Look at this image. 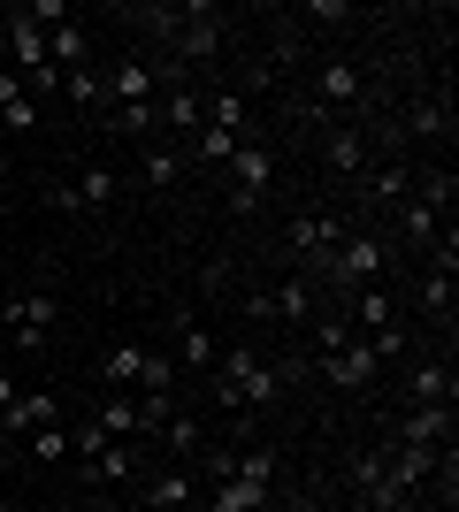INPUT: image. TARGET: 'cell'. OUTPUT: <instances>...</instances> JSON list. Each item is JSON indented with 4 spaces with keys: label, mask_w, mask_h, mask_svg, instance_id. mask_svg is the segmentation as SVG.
I'll use <instances>...</instances> for the list:
<instances>
[{
    "label": "cell",
    "mask_w": 459,
    "mask_h": 512,
    "mask_svg": "<svg viewBox=\"0 0 459 512\" xmlns=\"http://www.w3.org/2000/svg\"><path fill=\"white\" fill-rule=\"evenodd\" d=\"M215 398L230 413H261L284 398V367L261 360L253 344H230V352H215Z\"/></svg>",
    "instance_id": "cell-1"
},
{
    "label": "cell",
    "mask_w": 459,
    "mask_h": 512,
    "mask_svg": "<svg viewBox=\"0 0 459 512\" xmlns=\"http://www.w3.org/2000/svg\"><path fill=\"white\" fill-rule=\"evenodd\" d=\"M368 283H383V237L345 230V245L314 268V291H322V299H352V291H368Z\"/></svg>",
    "instance_id": "cell-2"
},
{
    "label": "cell",
    "mask_w": 459,
    "mask_h": 512,
    "mask_svg": "<svg viewBox=\"0 0 459 512\" xmlns=\"http://www.w3.org/2000/svg\"><path fill=\"white\" fill-rule=\"evenodd\" d=\"M314 299H322V291H314V276H306V268H284V283H276V291H253V299H245V314H253V321H291V329H306V321H314Z\"/></svg>",
    "instance_id": "cell-3"
},
{
    "label": "cell",
    "mask_w": 459,
    "mask_h": 512,
    "mask_svg": "<svg viewBox=\"0 0 459 512\" xmlns=\"http://www.w3.org/2000/svg\"><path fill=\"white\" fill-rule=\"evenodd\" d=\"M345 230H352L345 214H337V207H322V214H299V222L284 230V245H291V260H299L306 276H314V268H322V260L337 253V245H345Z\"/></svg>",
    "instance_id": "cell-4"
},
{
    "label": "cell",
    "mask_w": 459,
    "mask_h": 512,
    "mask_svg": "<svg viewBox=\"0 0 459 512\" xmlns=\"http://www.w3.org/2000/svg\"><path fill=\"white\" fill-rule=\"evenodd\" d=\"M268 184H276V153H268L261 138H245V146L230 153V214H253Z\"/></svg>",
    "instance_id": "cell-5"
},
{
    "label": "cell",
    "mask_w": 459,
    "mask_h": 512,
    "mask_svg": "<svg viewBox=\"0 0 459 512\" xmlns=\"http://www.w3.org/2000/svg\"><path fill=\"white\" fill-rule=\"evenodd\" d=\"M352 184H360L368 207H406L414 199V161L406 153H368V169L352 176Z\"/></svg>",
    "instance_id": "cell-6"
},
{
    "label": "cell",
    "mask_w": 459,
    "mask_h": 512,
    "mask_svg": "<svg viewBox=\"0 0 459 512\" xmlns=\"http://www.w3.org/2000/svg\"><path fill=\"white\" fill-rule=\"evenodd\" d=\"M215 46H222V8L215 0L176 8V54H184V62H215Z\"/></svg>",
    "instance_id": "cell-7"
},
{
    "label": "cell",
    "mask_w": 459,
    "mask_h": 512,
    "mask_svg": "<svg viewBox=\"0 0 459 512\" xmlns=\"http://www.w3.org/2000/svg\"><path fill=\"white\" fill-rule=\"evenodd\" d=\"M398 406H452V352H421L398 383Z\"/></svg>",
    "instance_id": "cell-8"
},
{
    "label": "cell",
    "mask_w": 459,
    "mask_h": 512,
    "mask_svg": "<svg viewBox=\"0 0 459 512\" xmlns=\"http://www.w3.org/2000/svg\"><path fill=\"white\" fill-rule=\"evenodd\" d=\"M314 367H322V383H329V390H368L375 375H383V352H375L368 337H352L345 352H329V360H314Z\"/></svg>",
    "instance_id": "cell-9"
},
{
    "label": "cell",
    "mask_w": 459,
    "mask_h": 512,
    "mask_svg": "<svg viewBox=\"0 0 459 512\" xmlns=\"http://www.w3.org/2000/svg\"><path fill=\"white\" fill-rule=\"evenodd\" d=\"M368 123H345V115H329V123H322V161H329V169H337V176H360V169H368Z\"/></svg>",
    "instance_id": "cell-10"
},
{
    "label": "cell",
    "mask_w": 459,
    "mask_h": 512,
    "mask_svg": "<svg viewBox=\"0 0 459 512\" xmlns=\"http://www.w3.org/2000/svg\"><path fill=\"white\" fill-rule=\"evenodd\" d=\"M54 321H62V299H54V291H23V299H8V329H16L23 352H39Z\"/></svg>",
    "instance_id": "cell-11"
},
{
    "label": "cell",
    "mask_w": 459,
    "mask_h": 512,
    "mask_svg": "<svg viewBox=\"0 0 459 512\" xmlns=\"http://www.w3.org/2000/svg\"><path fill=\"white\" fill-rule=\"evenodd\" d=\"M360 100H368L360 62H322V69H314V107H322V123L337 115V107H360Z\"/></svg>",
    "instance_id": "cell-12"
},
{
    "label": "cell",
    "mask_w": 459,
    "mask_h": 512,
    "mask_svg": "<svg viewBox=\"0 0 459 512\" xmlns=\"http://www.w3.org/2000/svg\"><path fill=\"white\" fill-rule=\"evenodd\" d=\"M138 512H199V482L184 467L146 474V482H138Z\"/></svg>",
    "instance_id": "cell-13"
},
{
    "label": "cell",
    "mask_w": 459,
    "mask_h": 512,
    "mask_svg": "<svg viewBox=\"0 0 459 512\" xmlns=\"http://www.w3.org/2000/svg\"><path fill=\"white\" fill-rule=\"evenodd\" d=\"M46 421H62V390H23L16 406H0V436H8V444H23V436L46 428Z\"/></svg>",
    "instance_id": "cell-14"
},
{
    "label": "cell",
    "mask_w": 459,
    "mask_h": 512,
    "mask_svg": "<svg viewBox=\"0 0 459 512\" xmlns=\"http://www.w3.org/2000/svg\"><path fill=\"white\" fill-rule=\"evenodd\" d=\"M391 444H421V451H444L452 444V406H406L391 428Z\"/></svg>",
    "instance_id": "cell-15"
},
{
    "label": "cell",
    "mask_w": 459,
    "mask_h": 512,
    "mask_svg": "<svg viewBox=\"0 0 459 512\" xmlns=\"http://www.w3.org/2000/svg\"><path fill=\"white\" fill-rule=\"evenodd\" d=\"M153 92H161V77H153V62H115L108 69V107H153Z\"/></svg>",
    "instance_id": "cell-16"
},
{
    "label": "cell",
    "mask_w": 459,
    "mask_h": 512,
    "mask_svg": "<svg viewBox=\"0 0 459 512\" xmlns=\"http://www.w3.org/2000/svg\"><path fill=\"white\" fill-rule=\"evenodd\" d=\"M115 192H123V176H115V169H100V161H92V169L77 176V184H62V192H54V207H108Z\"/></svg>",
    "instance_id": "cell-17"
},
{
    "label": "cell",
    "mask_w": 459,
    "mask_h": 512,
    "mask_svg": "<svg viewBox=\"0 0 459 512\" xmlns=\"http://www.w3.org/2000/svg\"><path fill=\"white\" fill-rule=\"evenodd\" d=\"M0 130H39V100H31V92H23V77L16 69H0Z\"/></svg>",
    "instance_id": "cell-18"
},
{
    "label": "cell",
    "mask_w": 459,
    "mask_h": 512,
    "mask_svg": "<svg viewBox=\"0 0 459 512\" xmlns=\"http://www.w3.org/2000/svg\"><path fill=\"white\" fill-rule=\"evenodd\" d=\"M138 367H146V344L123 337V344L100 352V383H108V390H138Z\"/></svg>",
    "instance_id": "cell-19"
},
{
    "label": "cell",
    "mask_w": 459,
    "mask_h": 512,
    "mask_svg": "<svg viewBox=\"0 0 459 512\" xmlns=\"http://www.w3.org/2000/svg\"><path fill=\"white\" fill-rule=\"evenodd\" d=\"M192 169V161H184V153L176 146H146L138 153V184H146V192H176V176Z\"/></svg>",
    "instance_id": "cell-20"
},
{
    "label": "cell",
    "mask_w": 459,
    "mask_h": 512,
    "mask_svg": "<svg viewBox=\"0 0 459 512\" xmlns=\"http://www.w3.org/2000/svg\"><path fill=\"white\" fill-rule=\"evenodd\" d=\"M276 497L268 490H245V482H207V497H199V512H268Z\"/></svg>",
    "instance_id": "cell-21"
},
{
    "label": "cell",
    "mask_w": 459,
    "mask_h": 512,
    "mask_svg": "<svg viewBox=\"0 0 459 512\" xmlns=\"http://www.w3.org/2000/svg\"><path fill=\"white\" fill-rule=\"evenodd\" d=\"M46 62L69 77V69H85V62H92V39L77 31V23H62V31H46Z\"/></svg>",
    "instance_id": "cell-22"
},
{
    "label": "cell",
    "mask_w": 459,
    "mask_h": 512,
    "mask_svg": "<svg viewBox=\"0 0 459 512\" xmlns=\"http://www.w3.org/2000/svg\"><path fill=\"white\" fill-rule=\"evenodd\" d=\"M23 459H31V467H54V459H69V421L31 428V436H23Z\"/></svg>",
    "instance_id": "cell-23"
},
{
    "label": "cell",
    "mask_w": 459,
    "mask_h": 512,
    "mask_svg": "<svg viewBox=\"0 0 459 512\" xmlns=\"http://www.w3.org/2000/svg\"><path fill=\"white\" fill-rule=\"evenodd\" d=\"M437 222H444V214L437 207H421V199H406V207H398V237H406V245H437Z\"/></svg>",
    "instance_id": "cell-24"
},
{
    "label": "cell",
    "mask_w": 459,
    "mask_h": 512,
    "mask_svg": "<svg viewBox=\"0 0 459 512\" xmlns=\"http://www.w3.org/2000/svg\"><path fill=\"white\" fill-rule=\"evenodd\" d=\"M85 467H92V482H138V444H108Z\"/></svg>",
    "instance_id": "cell-25"
},
{
    "label": "cell",
    "mask_w": 459,
    "mask_h": 512,
    "mask_svg": "<svg viewBox=\"0 0 459 512\" xmlns=\"http://www.w3.org/2000/svg\"><path fill=\"white\" fill-rule=\"evenodd\" d=\"M153 115H161V123H169V130H199V92H192V85H169V92H161V107H153Z\"/></svg>",
    "instance_id": "cell-26"
},
{
    "label": "cell",
    "mask_w": 459,
    "mask_h": 512,
    "mask_svg": "<svg viewBox=\"0 0 459 512\" xmlns=\"http://www.w3.org/2000/svg\"><path fill=\"white\" fill-rule=\"evenodd\" d=\"M62 100L69 107H100V100H108V77H100V69H69V77H62Z\"/></svg>",
    "instance_id": "cell-27"
},
{
    "label": "cell",
    "mask_w": 459,
    "mask_h": 512,
    "mask_svg": "<svg viewBox=\"0 0 459 512\" xmlns=\"http://www.w3.org/2000/svg\"><path fill=\"white\" fill-rule=\"evenodd\" d=\"M176 352H184V367H215V337H207L192 314L176 321Z\"/></svg>",
    "instance_id": "cell-28"
},
{
    "label": "cell",
    "mask_w": 459,
    "mask_h": 512,
    "mask_svg": "<svg viewBox=\"0 0 459 512\" xmlns=\"http://www.w3.org/2000/svg\"><path fill=\"white\" fill-rule=\"evenodd\" d=\"M161 444H169L176 459H199V451H207V444H199V421H192V413H169V421H161Z\"/></svg>",
    "instance_id": "cell-29"
},
{
    "label": "cell",
    "mask_w": 459,
    "mask_h": 512,
    "mask_svg": "<svg viewBox=\"0 0 459 512\" xmlns=\"http://www.w3.org/2000/svg\"><path fill=\"white\" fill-rule=\"evenodd\" d=\"M207 123L230 130V138H245V92H215V100H207Z\"/></svg>",
    "instance_id": "cell-30"
},
{
    "label": "cell",
    "mask_w": 459,
    "mask_h": 512,
    "mask_svg": "<svg viewBox=\"0 0 459 512\" xmlns=\"http://www.w3.org/2000/svg\"><path fill=\"white\" fill-rule=\"evenodd\" d=\"M406 130H414V138H437V130H452V100H414Z\"/></svg>",
    "instance_id": "cell-31"
},
{
    "label": "cell",
    "mask_w": 459,
    "mask_h": 512,
    "mask_svg": "<svg viewBox=\"0 0 459 512\" xmlns=\"http://www.w3.org/2000/svg\"><path fill=\"white\" fill-rule=\"evenodd\" d=\"M108 444H123V436H108V428L92 421V413H85V421H77V428H69V451H85V459H100V451H108Z\"/></svg>",
    "instance_id": "cell-32"
},
{
    "label": "cell",
    "mask_w": 459,
    "mask_h": 512,
    "mask_svg": "<svg viewBox=\"0 0 459 512\" xmlns=\"http://www.w3.org/2000/svg\"><path fill=\"white\" fill-rule=\"evenodd\" d=\"M108 123L123 130V138H153V130H161V115H153V107H108Z\"/></svg>",
    "instance_id": "cell-33"
},
{
    "label": "cell",
    "mask_w": 459,
    "mask_h": 512,
    "mask_svg": "<svg viewBox=\"0 0 459 512\" xmlns=\"http://www.w3.org/2000/svg\"><path fill=\"white\" fill-rule=\"evenodd\" d=\"M306 16H314V23H352V0H314Z\"/></svg>",
    "instance_id": "cell-34"
},
{
    "label": "cell",
    "mask_w": 459,
    "mask_h": 512,
    "mask_svg": "<svg viewBox=\"0 0 459 512\" xmlns=\"http://www.w3.org/2000/svg\"><path fill=\"white\" fill-rule=\"evenodd\" d=\"M268 512H322V497H314V490H291L284 505H268Z\"/></svg>",
    "instance_id": "cell-35"
},
{
    "label": "cell",
    "mask_w": 459,
    "mask_h": 512,
    "mask_svg": "<svg viewBox=\"0 0 459 512\" xmlns=\"http://www.w3.org/2000/svg\"><path fill=\"white\" fill-rule=\"evenodd\" d=\"M0 406H16V383H8V375H0Z\"/></svg>",
    "instance_id": "cell-36"
},
{
    "label": "cell",
    "mask_w": 459,
    "mask_h": 512,
    "mask_svg": "<svg viewBox=\"0 0 459 512\" xmlns=\"http://www.w3.org/2000/svg\"><path fill=\"white\" fill-rule=\"evenodd\" d=\"M0 512H23V505H0Z\"/></svg>",
    "instance_id": "cell-37"
},
{
    "label": "cell",
    "mask_w": 459,
    "mask_h": 512,
    "mask_svg": "<svg viewBox=\"0 0 459 512\" xmlns=\"http://www.w3.org/2000/svg\"><path fill=\"white\" fill-rule=\"evenodd\" d=\"M62 512H77V505H62Z\"/></svg>",
    "instance_id": "cell-38"
}]
</instances>
